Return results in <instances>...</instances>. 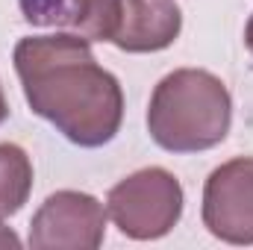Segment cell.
Masks as SVG:
<instances>
[{
    "instance_id": "cell-1",
    "label": "cell",
    "mask_w": 253,
    "mask_h": 250,
    "mask_svg": "<svg viewBox=\"0 0 253 250\" xmlns=\"http://www.w3.org/2000/svg\"><path fill=\"white\" fill-rule=\"evenodd\" d=\"M27 106L56 126L77 147L109 144L124 121V88L112 71L97 65L80 33L27 36L15 44Z\"/></svg>"
},
{
    "instance_id": "cell-2",
    "label": "cell",
    "mask_w": 253,
    "mask_h": 250,
    "mask_svg": "<svg viewBox=\"0 0 253 250\" xmlns=\"http://www.w3.org/2000/svg\"><path fill=\"white\" fill-rule=\"evenodd\" d=\"M233 126V97L221 77L180 68L162 77L147 103V132L168 153L218 147Z\"/></svg>"
},
{
    "instance_id": "cell-3",
    "label": "cell",
    "mask_w": 253,
    "mask_h": 250,
    "mask_svg": "<svg viewBox=\"0 0 253 250\" xmlns=\"http://www.w3.org/2000/svg\"><path fill=\"white\" fill-rule=\"evenodd\" d=\"M186 194L180 180L165 168H141L106 194V215L132 242L165 239L183 218Z\"/></svg>"
},
{
    "instance_id": "cell-4",
    "label": "cell",
    "mask_w": 253,
    "mask_h": 250,
    "mask_svg": "<svg viewBox=\"0 0 253 250\" xmlns=\"http://www.w3.org/2000/svg\"><path fill=\"white\" fill-rule=\"evenodd\" d=\"M106 239V206L85 194L65 188L50 194L30 221L27 245L36 250H97Z\"/></svg>"
},
{
    "instance_id": "cell-5",
    "label": "cell",
    "mask_w": 253,
    "mask_h": 250,
    "mask_svg": "<svg viewBox=\"0 0 253 250\" xmlns=\"http://www.w3.org/2000/svg\"><path fill=\"white\" fill-rule=\"evenodd\" d=\"M203 227L236 248L253 245V156L218 165L203 186Z\"/></svg>"
},
{
    "instance_id": "cell-6",
    "label": "cell",
    "mask_w": 253,
    "mask_h": 250,
    "mask_svg": "<svg viewBox=\"0 0 253 250\" xmlns=\"http://www.w3.org/2000/svg\"><path fill=\"white\" fill-rule=\"evenodd\" d=\"M183 12L174 0H118L109 42L124 53H159L177 42Z\"/></svg>"
},
{
    "instance_id": "cell-7",
    "label": "cell",
    "mask_w": 253,
    "mask_h": 250,
    "mask_svg": "<svg viewBox=\"0 0 253 250\" xmlns=\"http://www.w3.org/2000/svg\"><path fill=\"white\" fill-rule=\"evenodd\" d=\"M33 191V162L24 147L3 141L0 144V221L24 209Z\"/></svg>"
},
{
    "instance_id": "cell-8",
    "label": "cell",
    "mask_w": 253,
    "mask_h": 250,
    "mask_svg": "<svg viewBox=\"0 0 253 250\" xmlns=\"http://www.w3.org/2000/svg\"><path fill=\"white\" fill-rule=\"evenodd\" d=\"M74 33L88 42H109L118 18V0H74Z\"/></svg>"
},
{
    "instance_id": "cell-9",
    "label": "cell",
    "mask_w": 253,
    "mask_h": 250,
    "mask_svg": "<svg viewBox=\"0 0 253 250\" xmlns=\"http://www.w3.org/2000/svg\"><path fill=\"white\" fill-rule=\"evenodd\" d=\"M33 27H74V0H18Z\"/></svg>"
},
{
    "instance_id": "cell-10",
    "label": "cell",
    "mask_w": 253,
    "mask_h": 250,
    "mask_svg": "<svg viewBox=\"0 0 253 250\" xmlns=\"http://www.w3.org/2000/svg\"><path fill=\"white\" fill-rule=\"evenodd\" d=\"M0 248H21V239L15 236V230L0 224Z\"/></svg>"
},
{
    "instance_id": "cell-11",
    "label": "cell",
    "mask_w": 253,
    "mask_h": 250,
    "mask_svg": "<svg viewBox=\"0 0 253 250\" xmlns=\"http://www.w3.org/2000/svg\"><path fill=\"white\" fill-rule=\"evenodd\" d=\"M245 44H248V50L253 53V15L248 18V27H245Z\"/></svg>"
},
{
    "instance_id": "cell-12",
    "label": "cell",
    "mask_w": 253,
    "mask_h": 250,
    "mask_svg": "<svg viewBox=\"0 0 253 250\" xmlns=\"http://www.w3.org/2000/svg\"><path fill=\"white\" fill-rule=\"evenodd\" d=\"M9 118V103H6V94H3V85H0V124Z\"/></svg>"
}]
</instances>
